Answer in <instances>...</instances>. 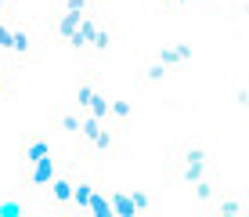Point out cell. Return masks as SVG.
Wrapping results in <instances>:
<instances>
[{
	"instance_id": "1",
	"label": "cell",
	"mask_w": 249,
	"mask_h": 217,
	"mask_svg": "<svg viewBox=\"0 0 249 217\" xmlns=\"http://www.w3.org/2000/svg\"><path fill=\"white\" fill-rule=\"evenodd\" d=\"M210 149L206 145H184L181 152L174 156V163H170V170H174V178L181 181V185H195V181H202L206 174H210Z\"/></svg>"
},
{
	"instance_id": "2",
	"label": "cell",
	"mask_w": 249,
	"mask_h": 217,
	"mask_svg": "<svg viewBox=\"0 0 249 217\" xmlns=\"http://www.w3.org/2000/svg\"><path fill=\"white\" fill-rule=\"evenodd\" d=\"M36 51H40V40H36V29H33V22H25V19H15L11 25V43H7V62H15V65H25V62H33L36 58Z\"/></svg>"
},
{
	"instance_id": "3",
	"label": "cell",
	"mask_w": 249,
	"mask_h": 217,
	"mask_svg": "<svg viewBox=\"0 0 249 217\" xmlns=\"http://www.w3.org/2000/svg\"><path fill=\"white\" fill-rule=\"evenodd\" d=\"M94 178H72V199H69V210L72 217H87V206H90V196H94Z\"/></svg>"
},
{
	"instance_id": "4",
	"label": "cell",
	"mask_w": 249,
	"mask_h": 217,
	"mask_svg": "<svg viewBox=\"0 0 249 217\" xmlns=\"http://www.w3.org/2000/svg\"><path fill=\"white\" fill-rule=\"evenodd\" d=\"M54 174H58V167H54V156H47V159L33 163V167L25 170V185H29V188H47L51 181H54Z\"/></svg>"
},
{
	"instance_id": "5",
	"label": "cell",
	"mask_w": 249,
	"mask_h": 217,
	"mask_svg": "<svg viewBox=\"0 0 249 217\" xmlns=\"http://www.w3.org/2000/svg\"><path fill=\"white\" fill-rule=\"evenodd\" d=\"M47 156H54V152H51V141H47V138H40V134H29V138L22 141V163H25V170H29L33 163L47 159Z\"/></svg>"
},
{
	"instance_id": "6",
	"label": "cell",
	"mask_w": 249,
	"mask_h": 217,
	"mask_svg": "<svg viewBox=\"0 0 249 217\" xmlns=\"http://www.w3.org/2000/svg\"><path fill=\"white\" fill-rule=\"evenodd\" d=\"M156 62H159L162 69L181 65V62H192V43H166V47H159Z\"/></svg>"
},
{
	"instance_id": "7",
	"label": "cell",
	"mask_w": 249,
	"mask_h": 217,
	"mask_svg": "<svg viewBox=\"0 0 249 217\" xmlns=\"http://www.w3.org/2000/svg\"><path fill=\"white\" fill-rule=\"evenodd\" d=\"M192 188V203L199 206V210H210L213 203L220 199V192H217V185H213L210 178H202V181H195V185H188Z\"/></svg>"
},
{
	"instance_id": "8",
	"label": "cell",
	"mask_w": 249,
	"mask_h": 217,
	"mask_svg": "<svg viewBox=\"0 0 249 217\" xmlns=\"http://www.w3.org/2000/svg\"><path fill=\"white\" fill-rule=\"evenodd\" d=\"M112 47H116V25H112V22H101L98 29H94L87 51H94V55H108Z\"/></svg>"
},
{
	"instance_id": "9",
	"label": "cell",
	"mask_w": 249,
	"mask_h": 217,
	"mask_svg": "<svg viewBox=\"0 0 249 217\" xmlns=\"http://www.w3.org/2000/svg\"><path fill=\"white\" fill-rule=\"evenodd\" d=\"M51 199H54L58 210H69V199H72V174H54V181H51Z\"/></svg>"
},
{
	"instance_id": "10",
	"label": "cell",
	"mask_w": 249,
	"mask_h": 217,
	"mask_svg": "<svg viewBox=\"0 0 249 217\" xmlns=\"http://www.w3.org/2000/svg\"><path fill=\"white\" fill-rule=\"evenodd\" d=\"M108 206H112V217H137L126 188H112V192H108Z\"/></svg>"
},
{
	"instance_id": "11",
	"label": "cell",
	"mask_w": 249,
	"mask_h": 217,
	"mask_svg": "<svg viewBox=\"0 0 249 217\" xmlns=\"http://www.w3.org/2000/svg\"><path fill=\"white\" fill-rule=\"evenodd\" d=\"M0 217H29V206H25V199H18V196L0 192Z\"/></svg>"
},
{
	"instance_id": "12",
	"label": "cell",
	"mask_w": 249,
	"mask_h": 217,
	"mask_svg": "<svg viewBox=\"0 0 249 217\" xmlns=\"http://www.w3.org/2000/svg\"><path fill=\"white\" fill-rule=\"evenodd\" d=\"M90 149L94 152H105V156H112L119 149V138H116V130H108V127H101L98 134L90 138Z\"/></svg>"
},
{
	"instance_id": "13",
	"label": "cell",
	"mask_w": 249,
	"mask_h": 217,
	"mask_svg": "<svg viewBox=\"0 0 249 217\" xmlns=\"http://www.w3.org/2000/svg\"><path fill=\"white\" fill-rule=\"evenodd\" d=\"M130 116H134L130 101H123V98H108V123L123 127V123H130Z\"/></svg>"
},
{
	"instance_id": "14",
	"label": "cell",
	"mask_w": 249,
	"mask_h": 217,
	"mask_svg": "<svg viewBox=\"0 0 249 217\" xmlns=\"http://www.w3.org/2000/svg\"><path fill=\"white\" fill-rule=\"evenodd\" d=\"M130 203H134V210H137V217H144V214H152L156 210V196L148 192V188H130Z\"/></svg>"
},
{
	"instance_id": "15",
	"label": "cell",
	"mask_w": 249,
	"mask_h": 217,
	"mask_svg": "<svg viewBox=\"0 0 249 217\" xmlns=\"http://www.w3.org/2000/svg\"><path fill=\"white\" fill-rule=\"evenodd\" d=\"M94 94H98V87H94L90 80H80V83H76V94H72V112H87Z\"/></svg>"
},
{
	"instance_id": "16",
	"label": "cell",
	"mask_w": 249,
	"mask_h": 217,
	"mask_svg": "<svg viewBox=\"0 0 249 217\" xmlns=\"http://www.w3.org/2000/svg\"><path fill=\"white\" fill-rule=\"evenodd\" d=\"M76 25H80V19H76V15H69V11H58V15H54V37L65 43V40L76 33Z\"/></svg>"
},
{
	"instance_id": "17",
	"label": "cell",
	"mask_w": 249,
	"mask_h": 217,
	"mask_svg": "<svg viewBox=\"0 0 249 217\" xmlns=\"http://www.w3.org/2000/svg\"><path fill=\"white\" fill-rule=\"evenodd\" d=\"M210 217H242V199H238V196H220L217 210H213Z\"/></svg>"
},
{
	"instance_id": "18",
	"label": "cell",
	"mask_w": 249,
	"mask_h": 217,
	"mask_svg": "<svg viewBox=\"0 0 249 217\" xmlns=\"http://www.w3.org/2000/svg\"><path fill=\"white\" fill-rule=\"evenodd\" d=\"M98 4H101V0H62L58 11H69V15H76V19H83V15L98 11Z\"/></svg>"
},
{
	"instance_id": "19",
	"label": "cell",
	"mask_w": 249,
	"mask_h": 217,
	"mask_svg": "<svg viewBox=\"0 0 249 217\" xmlns=\"http://www.w3.org/2000/svg\"><path fill=\"white\" fill-rule=\"evenodd\" d=\"M87 217H112V206H108V196L101 188H94L90 196V206H87Z\"/></svg>"
},
{
	"instance_id": "20",
	"label": "cell",
	"mask_w": 249,
	"mask_h": 217,
	"mask_svg": "<svg viewBox=\"0 0 249 217\" xmlns=\"http://www.w3.org/2000/svg\"><path fill=\"white\" fill-rule=\"evenodd\" d=\"M141 80H144V83H152V87H162V80H166V69H162L156 58H152V62L141 69Z\"/></svg>"
},
{
	"instance_id": "21",
	"label": "cell",
	"mask_w": 249,
	"mask_h": 217,
	"mask_svg": "<svg viewBox=\"0 0 249 217\" xmlns=\"http://www.w3.org/2000/svg\"><path fill=\"white\" fill-rule=\"evenodd\" d=\"M15 19H18V15H11V11L0 15V55H4L7 43H11V25H15Z\"/></svg>"
},
{
	"instance_id": "22",
	"label": "cell",
	"mask_w": 249,
	"mask_h": 217,
	"mask_svg": "<svg viewBox=\"0 0 249 217\" xmlns=\"http://www.w3.org/2000/svg\"><path fill=\"white\" fill-rule=\"evenodd\" d=\"M101 127H105V123H98V119H90V116H83V119H80V130H76V134H80V138H83V141H87V145H90V138H94V134H98V130H101Z\"/></svg>"
},
{
	"instance_id": "23",
	"label": "cell",
	"mask_w": 249,
	"mask_h": 217,
	"mask_svg": "<svg viewBox=\"0 0 249 217\" xmlns=\"http://www.w3.org/2000/svg\"><path fill=\"white\" fill-rule=\"evenodd\" d=\"M80 112H62V116H58V123H62V130H69V134H76V130H80Z\"/></svg>"
},
{
	"instance_id": "24",
	"label": "cell",
	"mask_w": 249,
	"mask_h": 217,
	"mask_svg": "<svg viewBox=\"0 0 249 217\" xmlns=\"http://www.w3.org/2000/svg\"><path fill=\"white\" fill-rule=\"evenodd\" d=\"M65 47H69V51H76V55H80V51H87V40H83L80 33H72V37L65 40Z\"/></svg>"
},
{
	"instance_id": "25",
	"label": "cell",
	"mask_w": 249,
	"mask_h": 217,
	"mask_svg": "<svg viewBox=\"0 0 249 217\" xmlns=\"http://www.w3.org/2000/svg\"><path fill=\"white\" fill-rule=\"evenodd\" d=\"M246 105H249V91L238 87V91H235V109H246Z\"/></svg>"
},
{
	"instance_id": "26",
	"label": "cell",
	"mask_w": 249,
	"mask_h": 217,
	"mask_svg": "<svg viewBox=\"0 0 249 217\" xmlns=\"http://www.w3.org/2000/svg\"><path fill=\"white\" fill-rule=\"evenodd\" d=\"M11 94V80H7V73H0V98H7Z\"/></svg>"
},
{
	"instance_id": "27",
	"label": "cell",
	"mask_w": 249,
	"mask_h": 217,
	"mask_svg": "<svg viewBox=\"0 0 249 217\" xmlns=\"http://www.w3.org/2000/svg\"><path fill=\"white\" fill-rule=\"evenodd\" d=\"M170 4H174V7H192L195 0H170Z\"/></svg>"
},
{
	"instance_id": "28",
	"label": "cell",
	"mask_w": 249,
	"mask_h": 217,
	"mask_svg": "<svg viewBox=\"0 0 249 217\" xmlns=\"http://www.w3.org/2000/svg\"><path fill=\"white\" fill-rule=\"evenodd\" d=\"M156 4H162V7H170V0H156Z\"/></svg>"
}]
</instances>
